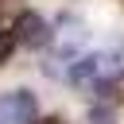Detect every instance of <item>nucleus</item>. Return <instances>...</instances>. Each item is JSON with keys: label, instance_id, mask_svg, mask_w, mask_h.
I'll list each match as a JSON object with an SVG mask.
<instances>
[{"label": "nucleus", "instance_id": "nucleus-1", "mask_svg": "<svg viewBox=\"0 0 124 124\" xmlns=\"http://www.w3.org/2000/svg\"><path fill=\"white\" fill-rule=\"evenodd\" d=\"M116 74H120V54H116V50L89 54V58H81V62L70 66V81H74L78 89H101V85H108Z\"/></svg>", "mask_w": 124, "mask_h": 124}, {"label": "nucleus", "instance_id": "nucleus-2", "mask_svg": "<svg viewBox=\"0 0 124 124\" xmlns=\"http://www.w3.org/2000/svg\"><path fill=\"white\" fill-rule=\"evenodd\" d=\"M39 120V101L27 89L0 93V124H35Z\"/></svg>", "mask_w": 124, "mask_h": 124}, {"label": "nucleus", "instance_id": "nucleus-3", "mask_svg": "<svg viewBox=\"0 0 124 124\" xmlns=\"http://www.w3.org/2000/svg\"><path fill=\"white\" fill-rule=\"evenodd\" d=\"M12 31H16V43H23V46H31V50H39V46H46V43L54 39L50 23H46L39 12H19Z\"/></svg>", "mask_w": 124, "mask_h": 124}, {"label": "nucleus", "instance_id": "nucleus-4", "mask_svg": "<svg viewBox=\"0 0 124 124\" xmlns=\"http://www.w3.org/2000/svg\"><path fill=\"white\" fill-rule=\"evenodd\" d=\"M12 50H16V31H4L0 27V62H8Z\"/></svg>", "mask_w": 124, "mask_h": 124}, {"label": "nucleus", "instance_id": "nucleus-5", "mask_svg": "<svg viewBox=\"0 0 124 124\" xmlns=\"http://www.w3.org/2000/svg\"><path fill=\"white\" fill-rule=\"evenodd\" d=\"M89 124H116V116H112L108 108H93V112H89Z\"/></svg>", "mask_w": 124, "mask_h": 124}, {"label": "nucleus", "instance_id": "nucleus-6", "mask_svg": "<svg viewBox=\"0 0 124 124\" xmlns=\"http://www.w3.org/2000/svg\"><path fill=\"white\" fill-rule=\"evenodd\" d=\"M35 124H66V120H62V116H39Z\"/></svg>", "mask_w": 124, "mask_h": 124}]
</instances>
